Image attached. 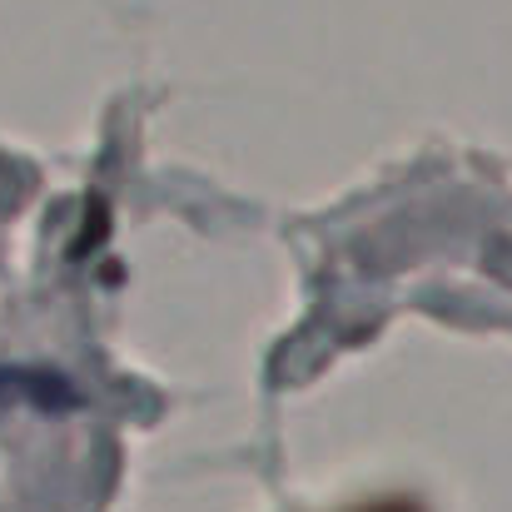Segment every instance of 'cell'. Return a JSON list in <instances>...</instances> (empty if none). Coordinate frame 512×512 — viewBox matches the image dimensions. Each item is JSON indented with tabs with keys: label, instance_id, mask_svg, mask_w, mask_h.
<instances>
[{
	"label": "cell",
	"instance_id": "cell-1",
	"mask_svg": "<svg viewBox=\"0 0 512 512\" xmlns=\"http://www.w3.org/2000/svg\"><path fill=\"white\" fill-rule=\"evenodd\" d=\"M348 512H423L413 498H378V503H363V508H348Z\"/></svg>",
	"mask_w": 512,
	"mask_h": 512
}]
</instances>
